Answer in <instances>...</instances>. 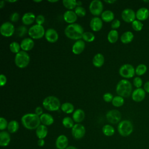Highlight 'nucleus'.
<instances>
[{
  "mask_svg": "<svg viewBox=\"0 0 149 149\" xmlns=\"http://www.w3.org/2000/svg\"><path fill=\"white\" fill-rule=\"evenodd\" d=\"M23 126L27 129H36L41 124L40 116L36 113H29L24 114L21 118Z\"/></svg>",
  "mask_w": 149,
  "mask_h": 149,
  "instance_id": "nucleus-1",
  "label": "nucleus"
},
{
  "mask_svg": "<svg viewBox=\"0 0 149 149\" xmlns=\"http://www.w3.org/2000/svg\"><path fill=\"white\" fill-rule=\"evenodd\" d=\"M64 32L68 38L76 40H80L84 33L83 27L80 24L75 23L68 25Z\"/></svg>",
  "mask_w": 149,
  "mask_h": 149,
  "instance_id": "nucleus-2",
  "label": "nucleus"
},
{
  "mask_svg": "<svg viewBox=\"0 0 149 149\" xmlns=\"http://www.w3.org/2000/svg\"><path fill=\"white\" fill-rule=\"evenodd\" d=\"M116 92L118 95L123 98H127L132 94V85L131 83L126 80H120L116 86Z\"/></svg>",
  "mask_w": 149,
  "mask_h": 149,
  "instance_id": "nucleus-3",
  "label": "nucleus"
},
{
  "mask_svg": "<svg viewBox=\"0 0 149 149\" xmlns=\"http://www.w3.org/2000/svg\"><path fill=\"white\" fill-rule=\"evenodd\" d=\"M42 105L45 109L49 111H58L61 107L59 100L53 95L45 97L42 101Z\"/></svg>",
  "mask_w": 149,
  "mask_h": 149,
  "instance_id": "nucleus-4",
  "label": "nucleus"
},
{
  "mask_svg": "<svg viewBox=\"0 0 149 149\" xmlns=\"http://www.w3.org/2000/svg\"><path fill=\"white\" fill-rule=\"evenodd\" d=\"M133 131V126L132 123L129 120H123L120 121L118 125V132L119 134L123 137L130 136Z\"/></svg>",
  "mask_w": 149,
  "mask_h": 149,
  "instance_id": "nucleus-5",
  "label": "nucleus"
},
{
  "mask_svg": "<svg viewBox=\"0 0 149 149\" xmlns=\"http://www.w3.org/2000/svg\"><path fill=\"white\" fill-rule=\"evenodd\" d=\"M30 58L29 54L24 51H20L15 57V65L19 68H26L29 63Z\"/></svg>",
  "mask_w": 149,
  "mask_h": 149,
  "instance_id": "nucleus-6",
  "label": "nucleus"
},
{
  "mask_svg": "<svg viewBox=\"0 0 149 149\" xmlns=\"http://www.w3.org/2000/svg\"><path fill=\"white\" fill-rule=\"evenodd\" d=\"M45 29L42 25L34 24L28 30V34L33 39H40L45 36Z\"/></svg>",
  "mask_w": 149,
  "mask_h": 149,
  "instance_id": "nucleus-7",
  "label": "nucleus"
},
{
  "mask_svg": "<svg viewBox=\"0 0 149 149\" xmlns=\"http://www.w3.org/2000/svg\"><path fill=\"white\" fill-rule=\"evenodd\" d=\"M119 73L122 77L125 79H130L135 75V69L131 64L126 63L120 67Z\"/></svg>",
  "mask_w": 149,
  "mask_h": 149,
  "instance_id": "nucleus-8",
  "label": "nucleus"
},
{
  "mask_svg": "<svg viewBox=\"0 0 149 149\" xmlns=\"http://www.w3.org/2000/svg\"><path fill=\"white\" fill-rule=\"evenodd\" d=\"M106 118L108 122L111 124H116L120 122L122 118L121 113L117 109H111L106 113Z\"/></svg>",
  "mask_w": 149,
  "mask_h": 149,
  "instance_id": "nucleus-9",
  "label": "nucleus"
},
{
  "mask_svg": "<svg viewBox=\"0 0 149 149\" xmlns=\"http://www.w3.org/2000/svg\"><path fill=\"white\" fill-rule=\"evenodd\" d=\"M89 10L91 13L94 16L101 15L103 12V4L100 0L92 1L89 5Z\"/></svg>",
  "mask_w": 149,
  "mask_h": 149,
  "instance_id": "nucleus-10",
  "label": "nucleus"
},
{
  "mask_svg": "<svg viewBox=\"0 0 149 149\" xmlns=\"http://www.w3.org/2000/svg\"><path fill=\"white\" fill-rule=\"evenodd\" d=\"M0 32L1 34L4 37H10L15 32V26L9 22H4L0 27Z\"/></svg>",
  "mask_w": 149,
  "mask_h": 149,
  "instance_id": "nucleus-11",
  "label": "nucleus"
},
{
  "mask_svg": "<svg viewBox=\"0 0 149 149\" xmlns=\"http://www.w3.org/2000/svg\"><path fill=\"white\" fill-rule=\"evenodd\" d=\"M86 133L84 126L80 123H76L72 128V134L76 139H80L84 137Z\"/></svg>",
  "mask_w": 149,
  "mask_h": 149,
  "instance_id": "nucleus-12",
  "label": "nucleus"
},
{
  "mask_svg": "<svg viewBox=\"0 0 149 149\" xmlns=\"http://www.w3.org/2000/svg\"><path fill=\"white\" fill-rule=\"evenodd\" d=\"M121 17L123 21L126 23H132L136 20V13L130 8H126L124 9L121 13Z\"/></svg>",
  "mask_w": 149,
  "mask_h": 149,
  "instance_id": "nucleus-13",
  "label": "nucleus"
},
{
  "mask_svg": "<svg viewBox=\"0 0 149 149\" xmlns=\"http://www.w3.org/2000/svg\"><path fill=\"white\" fill-rule=\"evenodd\" d=\"M146 92L144 90V88H136L132 94V100L136 102H140L142 101L146 97Z\"/></svg>",
  "mask_w": 149,
  "mask_h": 149,
  "instance_id": "nucleus-14",
  "label": "nucleus"
},
{
  "mask_svg": "<svg viewBox=\"0 0 149 149\" xmlns=\"http://www.w3.org/2000/svg\"><path fill=\"white\" fill-rule=\"evenodd\" d=\"M68 139L64 134L59 135L55 141V146L57 149H66L68 147Z\"/></svg>",
  "mask_w": 149,
  "mask_h": 149,
  "instance_id": "nucleus-15",
  "label": "nucleus"
},
{
  "mask_svg": "<svg viewBox=\"0 0 149 149\" xmlns=\"http://www.w3.org/2000/svg\"><path fill=\"white\" fill-rule=\"evenodd\" d=\"M45 37L48 42L54 43L58 40L59 36L57 31L55 29L49 28L45 31Z\"/></svg>",
  "mask_w": 149,
  "mask_h": 149,
  "instance_id": "nucleus-16",
  "label": "nucleus"
},
{
  "mask_svg": "<svg viewBox=\"0 0 149 149\" xmlns=\"http://www.w3.org/2000/svg\"><path fill=\"white\" fill-rule=\"evenodd\" d=\"M103 26L102 20L98 17H93L90 22V26L94 31H100Z\"/></svg>",
  "mask_w": 149,
  "mask_h": 149,
  "instance_id": "nucleus-17",
  "label": "nucleus"
},
{
  "mask_svg": "<svg viewBox=\"0 0 149 149\" xmlns=\"http://www.w3.org/2000/svg\"><path fill=\"white\" fill-rule=\"evenodd\" d=\"M136 19L140 21H144L149 17V9L146 7L139 8L136 12Z\"/></svg>",
  "mask_w": 149,
  "mask_h": 149,
  "instance_id": "nucleus-18",
  "label": "nucleus"
},
{
  "mask_svg": "<svg viewBox=\"0 0 149 149\" xmlns=\"http://www.w3.org/2000/svg\"><path fill=\"white\" fill-rule=\"evenodd\" d=\"M64 20L70 24L74 23V22L77 20V16L75 13L74 11H73L72 10H68L65 12L63 16Z\"/></svg>",
  "mask_w": 149,
  "mask_h": 149,
  "instance_id": "nucleus-19",
  "label": "nucleus"
},
{
  "mask_svg": "<svg viewBox=\"0 0 149 149\" xmlns=\"http://www.w3.org/2000/svg\"><path fill=\"white\" fill-rule=\"evenodd\" d=\"M85 42L81 40H77L72 46V52L76 55L81 54L84 49Z\"/></svg>",
  "mask_w": 149,
  "mask_h": 149,
  "instance_id": "nucleus-20",
  "label": "nucleus"
},
{
  "mask_svg": "<svg viewBox=\"0 0 149 149\" xmlns=\"http://www.w3.org/2000/svg\"><path fill=\"white\" fill-rule=\"evenodd\" d=\"M34 42L31 38H25L22 40L20 43V48L24 51L31 50L34 47Z\"/></svg>",
  "mask_w": 149,
  "mask_h": 149,
  "instance_id": "nucleus-21",
  "label": "nucleus"
},
{
  "mask_svg": "<svg viewBox=\"0 0 149 149\" xmlns=\"http://www.w3.org/2000/svg\"><path fill=\"white\" fill-rule=\"evenodd\" d=\"M10 141V136L9 132L6 131H1L0 132V146L1 147H6Z\"/></svg>",
  "mask_w": 149,
  "mask_h": 149,
  "instance_id": "nucleus-22",
  "label": "nucleus"
},
{
  "mask_svg": "<svg viewBox=\"0 0 149 149\" xmlns=\"http://www.w3.org/2000/svg\"><path fill=\"white\" fill-rule=\"evenodd\" d=\"M85 118V113L84 111L81 109H76L72 115V119L74 122L77 123H80Z\"/></svg>",
  "mask_w": 149,
  "mask_h": 149,
  "instance_id": "nucleus-23",
  "label": "nucleus"
},
{
  "mask_svg": "<svg viewBox=\"0 0 149 149\" xmlns=\"http://www.w3.org/2000/svg\"><path fill=\"white\" fill-rule=\"evenodd\" d=\"M40 119L41 123L46 126L51 125L54 122L53 116L48 113H43L40 116Z\"/></svg>",
  "mask_w": 149,
  "mask_h": 149,
  "instance_id": "nucleus-24",
  "label": "nucleus"
},
{
  "mask_svg": "<svg viewBox=\"0 0 149 149\" xmlns=\"http://www.w3.org/2000/svg\"><path fill=\"white\" fill-rule=\"evenodd\" d=\"M36 16L32 12L25 13L22 18L23 23L25 25H30L32 24L34 20H36Z\"/></svg>",
  "mask_w": 149,
  "mask_h": 149,
  "instance_id": "nucleus-25",
  "label": "nucleus"
},
{
  "mask_svg": "<svg viewBox=\"0 0 149 149\" xmlns=\"http://www.w3.org/2000/svg\"><path fill=\"white\" fill-rule=\"evenodd\" d=\"M36 134L38 139H44L48 134V129L46 126L41 124L36 129Z\"/></svg>",
  "mask_w": 149,
  "mask_h": 149,
  "instance_id": "nucleus-26",
  "label": "nucleus"
},
{
  "mask_svg": "<svg viewBox=\"0 0 149 149\" xmlns=\"http://www.w3.org/2000/svg\"><path fill=\"white\" fill-rule=\"evenodd\" d=\"M104 63V55L101 53H98L93 58V64L97 68L101 67Z\"/></svg>",
  "mask_w": 149,
  "mask_h": 149,
  "instance_id": "nucleus-27",
  "label": "nucleus"
},
{
  "mask_svg": "<svg viewBox=\"0 0 149 149\" xmlns=\"http://www.w3.org/2000/svg\"><path fill=\"white\" fill-rule=\"evenodd\" d=\"M134 38V34L130 31L124 32L120 36V41L123 44H129L131 42Z\"/></svg>",
  "mask_w": 149,
  "mask_h": 149,
  "instance_id": "nucleus-28",
  "label": "nucleus"
},
{
  "mask_svg": "<svg viewBox=\"0 0 149 149\" xmlns=\"http://www.w3.org/2000/svg\"><path fill=\"white\" fill-rule=\"evenodd\" d=\"M101 15V19L105 22H111L114 20L115 15L112 11L110 10H104Z\"/></svg>",
  "mask_w": 149,
  "mask_h": 149,
  "instance_id": "nucleus-29",
  "label": "nucleus"
},
{
  "mask_svg": "<svg viewBox=\"0 0 149 149\" xmlns=\"http://www.w3.org/2000/svg\"><path fill=\"white\" fill-rule=\"evenodd\" d=\"M118 37H119V34H118V31L116 30H113V29L109 31L107 36V39L108 41L112 44L115 43L118 41Z\"/></svg>",
  "mask_w": 149,
  "mask_h": 149,
  "instance_id": "nucleus-30",
  "label": "nucleus"
},
{
  "mask_svg": "<svg viewBox=\"0 0 149 149\" xmlns=\"http://www.w3.org/2000/svg\"><path fill=\"white\" fill-rule=\"evenodd\" d=\"M19 128V124L17 121L15 120H12L8 123V125L7 127L8 132L10 133H15L18 130Z\"/></svg>",
  "mask_w": 149,
  "mask_h": 149,
  "instance_id": "nucleus-31",
  "label": "nucleus"
},
{
  "mask_svg": "<svg viewBox=\"0 0 149 149\" xmlns=\"http://www.w3.org/2000/svg\"><path fill=\"white\" fill-rule=\"evenodd\" d=\"M61 109L63 112L69 114V113H73L74 107V106L72 104H71L70 102H66L63 103L61 105Z\"/></svg>",
  "mask_w": 149,
  "mask_h": 149,
  "instance_id": "nucleus-32",
  "label": "nucleus"
},
{
  "mask_svg": "<svg viewBox=\"0 0 149 149\" xmlns=\"http://www.w3.org/2000/svg\"><path fill=\"white\" fill-rule=\"evenodd\" d=\"M102 131L103 134L106 136H112L115 133V129L111 125H105L102 128Z\"/></svg>",
  "mask_w": 149,
  "mask_h": 149,
  "instance_id": "nucleus-33",
  "label": "nucleus"
},
{
  "mask_svg": "<svg viewBox=\"0 0 149 149\" xmlns=\"http://www.w3.org/2000/svg\"><path fill=\"white\" fill-rule=\"evenodd\" d=\"M147 70V66L144 63H140L137 66L135 69V73L138 76H141L144 75Z\"/></svg>",
  "mask_w": 149,
  "mask_h": 149,
  "instance_id": "nucleus-34",
  "label": "nucleus"
},
{
  "mask_svg": "<svg viewBox=\"0 0 149 149\" xmlns=\"http://www.w3.org/2000/svg\"><path fill=\"white\" fill-rule=\"evenodd\" d=\"M124 102H125V100L123 97L119 95L115 96L113 98V100L112 101V105L115 107H122L124 104Z\"/></svg>",
  "mask_w": 149,
  "mask_h": 149,
  "instance_id": "nucleus-35",
  "label": "nucleus"
},
{
  "mask_svg": "<svg viewBox=\"0 0 149 149\" xmlns=\"http://www.w3.org/2000/svg\"><path fill=\"white\" fill-rule=\"evenodd\" d=\"M62 122V125H63V126L68 129L72 128L73 127V126L74 125V120H73V119H72L71 118H70L69 116H66V117L63 118Z\"/></svg>",
  "mask_w": 149,
  "mask_h": 149,
  "instance_id": "nucleus-36",
  "label": "nucleus"
},
{
  "mask_svg": "<svg viewBox=\"0 0 149 149\" xmlns=\"http://www.w3.org/2000/svg\"><path fill=\"white\" fill-rule=\"evenodd\" d=\"M76 1H77L76 0H63L62 3L66 8L69 10H72L74 8H76V6H77Z\"/></svg>",
  "mask_w": 149,
  "mask_h": 149,
  "instance_id": "nucleus-37",
  "label": "nucleus"
},
{
  "mask_svg": "<svg viewBox=\"0 0 149 149\" xmlns=\"http://www.w3.org/2000/svg\"><path fill=\"white\" fill-rule=\"evenodd\" d=\"M82 38L84 40V41H86V42H92L95 39V36L94 34L90 31H86L84 32L83 34V37Z\"/></svg>",
  "mask_w": 149,
  "mask_h": 149,
  "instance_id": "nucleus-38",
  "label": "nucleus"
},
{
  "mask_svg": "<svg viewBox=\"0 0 149 149\" xmlns=\"http://www.w3.org/2000/svg\"><path fill=\"white\" fill-rule=\"evenodd\" d=\"M132 27L136 31H140L143 29V24L142 22L138 20H135L132 23Z\"/></svg>",
  "mask_w": 149,
  "mask_h": 149,
  "instance_id": "nucleus-39",
  "label": "nucleus"
},
{
  "mask_svg": "<svg viewBox=\"0 0 149 149\" xmlns=\"http://www.w3.org/2000/svg\"><path fill=\"white\" fill-rule=\"evenodd\" d=\"M20 44H19L17 42L13 41L9 45V49L10 51L13 53L17 54L20 51Z\"/></svg>",
  "mask_w": 149,
  "mask_h": 149,
  "instance_id": "nucleus-40",
  "label": "nucleus"
},
{
  "mask_svg": "<svg viewBox=\"0 0 149 149\" xmlns=\"http://www.w3.org/2000/svg\"><path fill=\"white\" fill-rule=\"evenodd\" d=\"M27 32V27L24 26H20L16 29V34L17 36L22 37L24 36Z\"/></svg>",
  "mask_w": 149,
  "mask_h": 149,
  "instance_id": "nucleus-41",
  "label": "nucleus"
},
{
  "mask_svg": "<svg viewBox=\"0 0 149 149\" xmlns=\"http://www.w3.org/2000/svg\"><path fill=\"white\" fill-rule=\"evenodd\" d=\"M74 12L77 16L83 17L86 14V10L82 6H77L74 9Z\"/></svg>",
  "mask_w": 149,
  "mask_h": 149,
  "instance_id": "nucleus-42",
  "label": "nucleus"
},
{
  "mask_svg": "<svg viewBox=\"0 0 149 149\" xmlns=\"http://www.w3.org/2000/svg\"><path fill=\"white\" fill-rule=\"evenodd\" d=\"M133 84L136 87V88H141V86L143 85V80L141 77H140L139 76H137L134 78L133 80Z\"/></svg>",
  "mask_w": 149,
  "mask_h": 149,
  "instance_id": "nucleus-43",
  "label": "nucleus"
},
{
  "mask_svg": "<svg viewBox=\"0 0 149 149\" xmlns=\"http://www.w3.org/2000/svg\"><path fill=\"white\" fill-rule=\"evenodd\" d=\"M8 123L6 119L3 117L0 118V130L3 131L6 128L8 127Z\"/></svg>",
  "mask_w": 149,
  "mask_h": 149,
  "instance_id": "nucleus-44",
  "label": "nucleus"
},
{
  "mask_svg": "<svg viewBox=\"0 0 149 149\" xmlns=\"http://www.w3.org/2000/svg\"><path fill=\"white\" fill-rule=\"evenodd\" d=\"M113 98V97L112 94L110 93H106L103 95V100L107 102H112Z\"/></svg>",
  "mask_w": 149,
  "mask_h": 149,
  "instance_id": "nucleus-45",
  "label": "nucleus"
},
{
  "mask_svg": "<svg viewBox=\"0 0 149 149\" xmlns=\"http://www.w3.org/2000/svg\"><path fill=\"white\" fill-rule=\"evenodd\" d=\"M45 22V17L42 15H38L36 17V22L37 24L42 25Z\"/></svg>",
  "mask_w": 149,
  "mask_h": 149,
  "instance_id": "nucleus-46",
  "label": "nucleus"
},
{
  "mask_svg": "<svg viewBox=\"0 0 149 149\" xmlns=\"http://www.w3.org/2000/svg\"><path fill=\"white\" fill-rule=\"evenodd\" d=\"M120 26V22L119 19H114L111 24V28L113 30H116L117 29H118Z\"/></svg>",
  "mask_w": 149,
  "mask_h": 149,
  "instance_id": "nucleus-47",
  "label": "nucleus"
},
{
  "mask_svg": "<svg viewBox=\"0 0 149 149\" xmlns=\"http://www.w3.org/2000/svg\"><path fill=\"white\" fill-rule=\"evenodd\" d=\"M19 19V15L17 12H13L10 16V20L12 22H17Z\"/></svg>",
  "mask_w": 149,
  "mask_h": 149,
  "instance_id": "nucleus-48",
  "label": "nucleus"
},
{
  "mask_svg": "<svg viewBox=\"0 0 149 149\" xmlns=\"http://www.w3.org/2000/svg\"><path fill=\"white\" fill-rule=\"evenodd\" d=\"M6 81H7V79L6 76L4 74H1L0 75V86L1 87L5 86L6 83Z\"/></svg>",
  "mask_w": 149,
  "mask_h": 149,
  "instance_id": "nucleus-49",
  "label": "nucleus"
},
{
  "mask_svg": "<svg viewBox=\"0 0 149 149\" xmlns=\"http://www.w3.org/2000/svg\"><path fill=\"white\" fill-rule=\"evenodd\" d=\"M35 113L38 116H41L43 113L42 108L41 107H37L35 109Z\"/></svg>",
  "mask_w": 149,
  "mask_h": 149,
  "instance_id": "nucleus-50",
  "label": "nucleus"
},
{
  "mask_svg": "<svg viewBox=\"0 0 149 149\" xmlns=\"http://www.w3.org/2000/svg\"><path fill=\"white\" fill-rule=\"evenodd\" d=\"M144 90H145V91L147 93H149V80L146 81L144 84V87H143Z\"/></svg>",
  "mask_w": 149,
  "mask_h": 149,
  "instance_id": "nucleus-51",
  "label": "nucleus"
},
{
  "mask_svg": "<svg viewBox=\"0 0 149 149\" xmlns=\"http://www.w3.org/2000/svg\"><path fill=\"white\" fill-rule=\"evenodd\" d=\"M37 144L39 147H43L45 144V141L44 139H38L37 141Z\"/></svg>",
  "mask_w": 149,
  "mask_h": 149,
  "instance_id": "nucleus-52",
  "label": "nucleus"
},
{
  "mask_svg": "<svg viewBox=\"0 0 149 149\" xmlns=\"http://www.w3.org/2000/svg\"><path fill=\"white\" fill-rule=\"evenodd\" d=\"M106 3H115V2H116V1L115 0H105L104 1Z\"/></svg>",
  "mask_w": 149,
  "mask_h": 149,
  "instance_id": "nucleus-53",
  "label": "nucleus"
},
{
  "mask_svg": "<svg viewBox=\"0 0 149 149\" xmlns=\"http://www.w3.org/2000/svg\"><path fill=\"white\" fill-rule=\"evenodd\" d=\"M5 6V1H0V8H3V7Z\"/></svg>",
  "mask_w": 149,
  "mask_h": 149,
  "instance_id": "nucleus-54",
  "label": "nucleus"
},
{
  "mask_svg": "<svg viewBox=\"0 0 149 149\" xmlns=\"http://www.w3.org/2000/svg\"><path fill=\"white\" fill-rule=\"evenodd\" d=\"M76 5H77V6H81L82 2L80 1H76Z\"/></svg>",
  "mask_w": 149,
  "mask_h": 149,
  "instance_id": "nucleus-55",
  "label": "nucleus"
},
{
  "mask_svg": "<svg viewBox=\"0 0 149 149\" xmlns=\"http://www.w3.org/2000/svg\"><path fill=\"white\" fill-rule=\"evenodd\" d=\"M66 149H77L76 147L73 146H68Z\"/></svg>",
  "mask_w": 149,
  "mask_h": 149,
  "instance_id": "nucleus-56",
  "label": "nucleus"
},
{
  "mask_svg": "<svg viewBox=\"0 0 149 149\" xmlns=\"http://www.w3.org/2000/svg\"><path fill=\"white\" fill-rule=\"evenodd\" d=\"M58 0H54V1H50V0H48V2H51V3H53V2H58Z\"/></svg>",
  "mask_w": 149,
  "mask_h": 149,
  "instance_id": "nucleus-57",
  "label": "nucleus"
},
{
  "mask_svg": "<svg viewBox=\"0 0 149 149\" xmlns=\"http://www.w3.org/2000/svg\"><path fill=\"white\" fill-rule=\"evenodd\" d=\"M16 1H17L16 0H13V1L9 0V1H7V2H16Z\"/></svg>",
  "mask_w": 149,
  "mask_h": 149,
  "instance_id": "nucleus-58",
  "label": "nucleus"
},
{
  "mask_svg": "<svg viewBox=\"0 0 149 149\" xmlns=\"http://www.w3.org/2000/svg\"><path fill=\"white\" fill-rule=\"evenodd\" d=\"M42 1L41 0H39V1H36V0H34V2H41Z\"/></svg>",
  "mask_w": 149,
  "mask_h": 149,
  "instance_id": "nucleus-59",
  "label": "nucleus"
},
{
  "mask_svg": "<svg viewBox=\"0 0 149 149\" xmlns=\"http://www.w3.org/2000/svg\"><path fill=\"white\" fill-rule=\"evenodd\" d=\"M56 149H57V148H56Z\"/></svg>",
  "mask_w": 149,
  "mask_h": 149,
  "instance_id": "nucleus-60",
  "label": "nucleus"
}]
</instances>
